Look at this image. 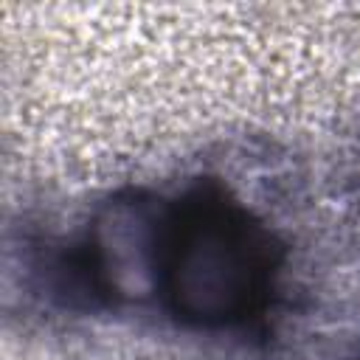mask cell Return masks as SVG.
<instances>
[{
    "label": "cell",
    "instance_id": "cell-1",
    "mask_svg": "<svg viewBox=\"0 0 360 360\" xmlns=\"http://www.w3.org/2000/svg\"><path fill=\"white\" fill-rule=\"evenodd\" d=\"M270 242L231 205L197 202L174 222L169 276L177 309L228 321L248 309L270 267Z\"/></svg>",
    "mask_w": 360,
    "mask_h": 360
}]
</instances>
